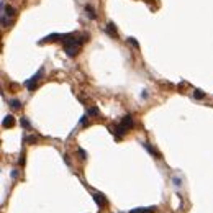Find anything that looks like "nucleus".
I'll return each instance as SVG.
<instances>
[{
  "label": "nucleus",
  "instance_id": "nucleus-1",
  "mask_svg": "<svg viewBox=\"0 0 213 213\" xmlns=\"http://www.w3.org/2000/svg\"><path fill=\"white\" fill-rule=\"evenodd\" d=\"M87 39H89V35L75 36V35H72V33H71V35H64L61 41L64 43V49H66L67 56L72 57V56H75V54H79L82 44H84Z\"/></svg>",
  "mask_w": 213,
  "mask_h": 213
},
{
  "label": "nucleus",
  "instance_id": "nucleus-2",
  "mask_svg": "<svg viewBox=\"0 0 213 213\" xmlns=\"http://www.w3.org/2000/svg\"><path fill=\"white\" fill-rule=\"evenodd\" d=\"M13 17H15V8L2 2V26H8V23Z\"/></svg>",
  "mask_w": 213,
  "mask_h": 213
},
{
  "label": "nucleus",
  "instance_id": "nucleus-3",
  "mask_svg": "<svg viewBox=\"0 0 213 213\" xmlns=\"http://www.w3.org/2000/svg\"><path fill=\"white\" fill-rule=\"evenodd\" d=\"M43 74H44V69L41 67V69H39V71L35 74V75H33V77H30L28 80L25 82L26 89H30V90H35V89H36V84H38V80L43 77Z\"/></svg>",
  "mask_w": 213,
  "mask_h": 213
},
{
  "label": "nucleus",
  "instance_id": "nucleus-4",
  "mask_svg": "<svg viewBox=\"0 0 213 213\" xmlns=\"http://www.w3.org/2000/svg\"><path fill=\"white\" fill-rule=\"evenodd\" d=\"M110 131H112V135H115V138L117 139H121L125 135H126V128L123 126V125H118V126H115V128H110Z\"/></svg>",
  "mask_w": 213,
  "mask_h": 213
},
{
  "label": "nucleus",
  "instance_id": "nucleus-5",
  "mask_svg": "<svg viewBox=\"0 0 213 213\" xmlns=\"http://www.w3.org/2000/svg\"><path fill=\"white\" fill-rule=\"evenodd\" d=\"M92 197H93L95 203L100 206V208H105V206H106V203H108V202H106V199H105V195H103V193H99V192H95V193H93Z\"/></svg>",
  "mask_w": 213,
  "mask_h": 213
},
{
  "label": "nucleus",
  "instance_id": "nucleus-6",
  "mask_svg": "<svg viewBox=\"0 0 213 213\" xmlns=\"http://www.w3.org/2000/svg\"><path fill=\"white\" fill-rule=\"evenodd\" d=\"M64 35H59V33H53V35H48L46 38H43L41 41H38V44H44V43H53L56 39H62Z\"/></svg>",
  "mask_w": 213,
  "mask_h": 213
},
{
  "label": "nucleus",
  "instance_id": "nucleus-7",
  "mask_svg": "<svg viewBox=\"0 0 213 213\" xmlns=\"http://www.w3.org/2000/svg\"><path fill=\"white\" fill-rule=\"evenodd\" d=\"M15 125V117L13 115H7V117L2 120V126L4 128H12Z\"/></svg>",
  "mask_w": 213,
  "mask_h": 213
},
{
  "label": "nucleus",
  "instance_id": "nucleus-8",
  "mask_svg": "<svg viewBox=\"0 0 213 213\" xmlns=\"http://www.w3.org/2000/svg\"><path fill=\"white\" fill-rule=\"evenodd\" d=\"M121 125H123L126 130H131V128H133V118H131V115H125V117L121 118Z\"/></svg>",
  "mask_w": 213,
  "mask_h": 213
},
{
  "label": "nucleus",
  "instance_id": "nucleus-9",
  "mask_svg": "<svg viewBox=\"0 0 213 213\" xmlns=\"http://www.w3.org/2000/svg\"><path fill=\"white\" fill-rule=\"evenodd\" d=\"M143 146H144V149L148 151L149 154H151V156H154L156 159H161V154L157 153V151H156L154 148H151V146H149V143H143Z\"/></svg>",
  "mask_w": 213,
  "mask_h": 213
},
{
  "label": "nucleus",
  "instance_id": "nucleus-10",
  "mask_svg": "<svg viewBox=\"0 0 213 213\" xmlns=\"http://www.w3.org/2000/svg\"><path fill=\"white\" fill-rule=\"evenodd\" d=\"M156 212V206H148V208H133L130 213H154Z\"/></svg>",
  "mask_w": 213,
  "mask_h": 213
},
{
  "label": "nucleus",
  "instance_id": "nucleus-11",
  "mask_svg": "<svg viewBox=\"0 0 213 213\" xmlns=\"http://www.w3.org/2000/svg\"><path fill=\"white\" fill-rule=\"evenodd\" d=\"M85 12H87V15H89V18L90 20H95L97 18V13H95V10H93L90 5H85Z\"/></svg>",
  "mask_w": 213,
  "mask_h": 213
},
{
  "label": "nucleus",
  "instance_id": "nucleus-12",
  "mask_svg": "<svg viewBox=\"0 0 213 213\" xmlns=\"http://www.w3.org/2000/svg\"><path fill=\"white\" fill-rule=\"evenodd\" d=\"M106 33L110 36H117V28H115V23H108L106 25Z\"/></svg>",
  "mask_w": 213,
  "mask_h": 213
},
{
  "label": "nucleus",
  "instance_id": "nucleus-13",
  "mask_svg": "<svg viewBox=\"0 0 213 213\" xmlns=\"http://www.w3.org/2000/svg\"><path fill=\"white\" fill-rule=\"evenodd\" d=\"M10 106L13 108V110H18L21 106V103H20V100H17V99H13V100H10Z\"/></svg>",
  "mask_w": 213,
  "mask_h": 213
},
{
  "label": "nucleus",
  "instance_id": "nucleus-14",
  "mask_svg": "<svg viewBox=\"0 0 213 213\" xmlns=\"http://www.w3.org/2000/svg\"><path fill=\"white\" fill-rule=\"evenodd\" d=\"M126 41H128V43H130V44H131V46H135V48H136V49H139V43H138V41H136V39H135V38H128V39H126Z\"/></svg>",
  "mask_w": 213,
  "mask_h": 213
},
{
  "label": "nucleus",
  "instance_id": "nucleus-15",
  "mask_svg": "<svg viewBox=\"0 0 213 213\" xmlns=\"http://www.w3.org/2000/svg\"><path fill=\"white\" fill-rule=\"evenodd\" d=\"M193 97H195V99H199V100H200V99H205V93H203L202 90H199V89H197L195 92H193Z\"/></svg>",
  "mask_w": 213,
  "mask_h": 213
},
{
  "label": "nucleus",
  "instance_id": "nucleus-16",
  "mask_svg": "<svg viewBox=\"0 0 213 213\" xmlns=\"http://www.w3.org/2000/svg\"><path fill=\"white\" fill-rule=\"evenodd\" d=\"M87 115H90V117H97V115H99V110H97L95 106H92V108H89Z\"/></svg>",
  "mask_w": 213,
  "mask_h": 213
},
{
  "label": "nucleus",
  "instance_id": "nucleus-17",
  "mask_svg": "<svg viewBox=\"0 0 213 213\" xmlns=\"http://www.w3.org/2000/svg\"><path fill=\"white\" fill-rule=\"evenodd\" d=\"M20 123H21V126H23V128H26V130L30 128V121L26 120V118H21V120H20Z\"/></svg>",
  "mask_w": 213,
  "mask_h": 213
},
{
  "label": "nucleus",
  "instance_id": "nucleus-18",
  "mask_svg": "<svg viewBox=\"0 0 213 213\" xmlns=\"http://www.w3.org/2000/svg\"><path fill=\"white\" fill-rule=\"evenodd\" d=\"M79 156H80V159H87V153H85V149L79 148Z\"/></svg>",
  "mask_w": 213,
  "mask_h": 213
},
{
  "label": "nucleus",
  "instance_id": "nucleus-19",
  "mask_svg": "<svg viewBox=\"0 0 213 213\" xmlns=\"http://www.w3.org/2000/svg\"><path fill=\"white\" fill-rule=\"evenodd\" d=\"M25 141L26 143H36V138H35V136H26Z\"/></svg>",
  "mask_w": 213,
  "mask_h": 213
},
{
  "label": "nucleus",
  "instance_id": "nucleus-20",
  "mask_svg": "<svg viewBox=\"0 0 213 213\" xmlns=\"http://www.w3.org/2000/svg\"><path fill=\"white\" fill-rule=\"evenodd\" d=\"M18 162H20V164H23V162H25V156H23V154H21V157L18 159Z\"/></svg>",
  "mask_w": 213,
  "mask_h": 213
}]
</instances>
